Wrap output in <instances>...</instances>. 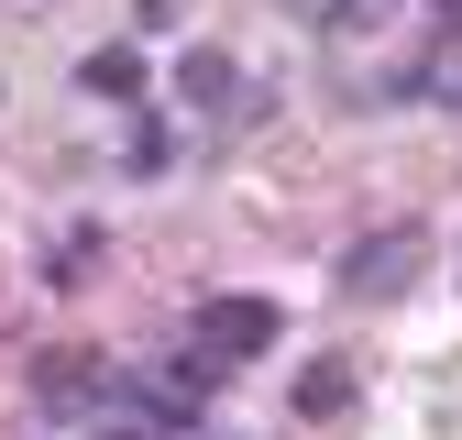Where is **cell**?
I'll use <instances>...</instances> for the list:
<instances>
[{
    "instance_id": "obj_1",
    "label": "cell",
    "mask_w": 462,
    "mask_h": 440,
    "mask_svg": "<svg viewBox=\"0 0 462 440\" xmlns=\"http://www.w3.org/2000/svg\"><path fill=\"white\" fill-rule=\"evenodd\" d=\"M419 232H374V243H353V253H341V287H353V298H408L419 287Z\"/></svg>"
},
{
    "instance_id": "obj_2",
    "label": "cell",
    "mask_w": 462,
    "mask_h": 440,
    "mask_svg": "<svg viewBox=\"0 0 462 440\" xmlns=\"http://www.w3.org/2000/svg\"><path fill=\"white\" fill-rule=\"evenodd\" d=\"M33 408H44V418L110 408V363H99V353H44V363H33Z\"/></svg>"
},
{
    "instance_id": "obj_3",
    "label": "cell",
    "mask_w": 462,
    "mask_h": 440,
    "mask_svg": "<svg viewBox=\"0 0 462 440\" xmlns=\"http://www.w3.org/2000/svg\"><path fill=\"white\" fill-rule=\"evenodd\" d=\"M199 342H209L220 363H254V353L275 342V298H209V308H199Z\"/></svg>"
},
{
    "instance_id": "obj_4",
    "label": "cell",
    "mask_w": 462,
    "mask_h": 440,
    "mask_svg": "<svg viewBox=\"0 0 462 440\" xmlns=\"http://www.w3.org/2000/svg\"><path fill=\"white\" fill-rule=\"evenodd\" d=\"M298 418H309V429H330V418H353V363H341V353L298 374Z\"/></svg>"
},
{
    "instance_id": "obj_5",
    "label": "cell",
    "mask_w": 462,
    "mask_h": 440,
    "mask_svg": "<svg viewBox=\"0 0 462 440\" xmlns=\"http://www.w3.org/2000/svg\"><path fill=\"white\" fill-rule=\"evenodd\" d=\"M177 88H188L199 110H231V99H243V78H231V55H220V44H188V67H177Z\"/></svg>"
},
{
    "instance_id": "obj_6",
    "label": "cell",
    "mask_w": 462,
    "mask_h": 440,
    "mask_svg": "<svg viewBox=\"0 0 462 440\" xmlns=\"http://www.w3.org/2000/svg\"><path fill=\"white\" fill-rule=\"evenodd\" d=\"M88 88H99V99H143V55H133V44H99V55H88Z\"/></svg>"
},
{
    "instance_id": "obj_7",
    "label": "cell",
    "mask_w": 462,
    "mask_h": 440,
    "mask_svg": "<svg viewBox=\"0 0 462 440\" xmlns=\"http://www.w3.org/2000/svg\"><path fill=\"white\" fill-rule=\"evenodd\" d=\"M165 154H177V143H165L154 122H133V143H122V165H133V177H154V165H165Z\"/></svg>"
},
{
    "instance_id": "obj_8",
    "label": "cell",
    "mask_w": 462,
    "mask_h": 440,
    "mask_svg": "<svg viewBox=\"0 0 462 440\" xmlns=\"http://www.w3.org/2000/svg\"><path fill=\"white\" fill-rule=\"evenodd\" d=\"M133 23H143V33H165V23H188V0H133Z\"/></svg>"
}]
</instances>
